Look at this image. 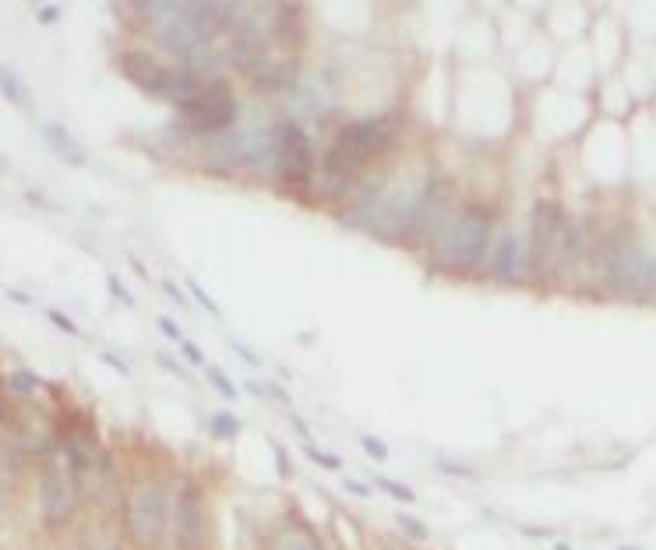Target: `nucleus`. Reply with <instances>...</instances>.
Returning <instances> with one entry per match:
<instances>
[{
    "instance_id": "1",
    "label": "nucleus",
    "mask_w": 656,
    "mask_h": 550,
    "mask_svg": "<svg viewBox=\"0 0 656 550\" xmlns=\"http://www.w3.org/2000/svg\"><path fill=\"white\" fill-rule=\"evenodd\" d=\"M395 138H399V120L392 114L363 116V120L343 124L335 131L332 145L325 148V159H322V176L328 180V187L339 191L350 202L353 184H360L374 163L385 159L388 152L395 148Z\"/></svg>"
},
{
    "instance_id": "2",
    "label": "nucleus",
    "mask_w": 656,
    "mask_h": 550,
    "mask_svg": "<svg viewBox=\"0 0 656 550\" xmlns=\"http://www.w3.org/2000/svg\"><path fill=\"white\" fill-rule=\"evenodd\" d=\"M494 226H498V212L491 205H455L445 219L431 230V255L448 272L470 275V272L483 268L487 258H491Z\"/></svg>"
},
{
    "instance_id": "3",
    "label": "nucleus",
    "mask_w": 656,
    "mask_h": 550,
    "mask_svg": "<svg viewBox=\"0 0 656 550\" xmlns=\"http://www.w3.org/2000/svg\"><path fill=\"white\" fill-rule=\"evenodd\" d=\"M138 18H145L152 39L170 50L177 64L191 67V71H205L212 67V39L198 29V22L191 18V7L180 0H149L134 7Z\"/></svg>"
},
{
    "instance_id": "4",
    "label": "nucleus",
    "mask_w": 656,
    "mask_h": 550,
    "mask_svg": "<svg viewBox=\"0 0 656 550\" xmlns=\"http://www.w3.org/2000/svg\"><path fill=\"white\" fill-rule=\"evenodd\" d=\"M120 75L152 99H163V103H174L180 106L184 99H191L198 88L205 85L198 71L184 67V64H170V60L155 57L149 50H124L117 57Z\"/></svg>"
},
{
    "instance_id": "5",
    "label": "nucleus",
    "mask_w": 656,
    "mask_h": 550,
    "mask_svg": "<svg viewBox=\"0 0 656 550\" xmlns=\"http://www.w3.org/2000/svg\"><path fill=\"white\" fill-rule=\"evenodd\" d=\"M600 279L628 300H650L656 293V255L635 236H614L600 251Z\"/></svg>"
},
{
    "instance_id": "6",
    "label": "nucleus",
    "mask_w": 656,
    "mask_h": 550,
    "mask_svg": "<svg viewBox=\"0 0 656 550\" xmlns=\"http://www.w3.org/2000/svg\"><path fill=\"white\" fill-rule=\"evenodd\" d=\"M39 519L50 529H60L75 519L78 501H82V480L75 465L67 463L60 441H43L39 445Z\"/></svg>"
},
{
    "instance_id": "7",
    "label": "nucleus",
    "mask_w": 656,
    "mask_h": 550,
    "mask_svg": "<svg viewBox=\"0 0 656 550\" xmlns=\"http://www.w3.org/2000/svg\"><path fill=\"white\" fill-rule=\"evenodd\" d=\"M124 525L131 544L142 550H159L170 540L174 525V497L163 480H142L134 484L124 501Z\"/></svg>"
},
{
    "instance_id": "8",
    "label": "nucleus",
    "mask_w": 656,
    "mask_h": 550,
    "mask_svg": "<svg viewBox=\"0 0 656 550\" xmlns=\"http://www.w3.org/2000/svg\"><path fill=\"white\" fill-rule=\"evenodd\" d=\"M177 116L180 124H184V131L205 135V138H219V135H226L237 124L240 99L226 78H209L191 99L180 103Z\"/></svg>"
},
{
    "instance_id": "9",
    "label": "nucleus",
    "mask_w": 656,
    "mask_h": 550,
    "mask_svg": "<svg viewBox=\"0 0 656 550\" xmlns=\"http://www.w3.org/2000/svg\"><path fill=\"white\" fill-rule=\"evenodd\" d=\"M272 176L283 191L290 195H307L318 180V163H314V145L307 131L297 120H279L275 124V152H272Z\"/></svg>"
},
{
    "instance_id": "10",
    "label": "nucleus",
    "mask_w": 656,
    "mask_h": 550,
    "mask_svg": "<svg viewBox=\"0 0 656 550\" xmlns=\"http://www.w3.org/2000/svg\"><path fill=\"white\" fill-rule=\"evenodd\" d=\"M174 550H205L209 547V505L198 484H184L174 501V525H170Z\"/></svg>"
},
{
    "instance_id": "11",
    "label": "nucleus",
    "mask_w": 656,
    "mask_h": 550,
    "mask_svg": "<svg viewBox=\"0 0 656 550\" xmlns=\"http://www.w3.org/2000/svg\"><path fill=\"white\" fill-rule=\"evenodd\" d=\"M533 268V251H530V236L508 230L494 240L491 258H487V275L502 286H522L526 275Z\"/></svg>"
},
{
    "instance_id": "12",
    "label": "nucleus",
    "mask_w": 656,
    "mask_h": 550,
    "mask_svg": "<svg viewBox=\"0 0 656 550\" xmlns=\"http://www.w3.org/2000/svg\"><path fill=\"white\" fill-rule=\"evenodd\" d=\"M262 550H325V547H322V540H318V533H314L311 525L286 522V525H279L269 540H265Z\"/></svg>"
},
{
    "instance_id": "13",
    "label": "nucleus",
    "mask_w": 656,
    "mask_h": 550,
    "mask_svg": "<svg viewBox=\"0 0 656 550\" xmlns=\"http://www.w3.org/2000/svg\"><path fill=\"white\" fill-rule=\"evenodd\" d=\"M43 135L50 138V148H54L57 155H64L67 163H75V166H82V163H85L82 148L75 145V138H71V135H67V131H64L60 124H46V127H43Z\"/></svg>"
},
{
    "instance_id": "14",
    "label": "nucleus",
    "mask_w": 656,
    "mask_h": 550,
    "mask_svg": "<svg viewBox=\"0 0 656 550\" xmlns=\"http://www.w3.org/2000/svg\"><path fill=\"white\" fill-rule=\"evenodd\" d=\"M209 435L219 437V441H234V437L240 435V420L234 416V413H226V409H219V413H212L209 416Z\"/></svg>"
},
{
    "instance_id": "15",
    "label": "nucleus",
    "mask_w": 656,
    "mask_h": 550,
    "mask_svg": "<svg viewBox=\"0 0 656 550\" xmlns=\"http://www.w3.org/2000/svg\"><path fill=\"white\" fill-rule=\"evenodd\" d=\"M205 377H209V385L226 399V403H237L240 399V392H237V385L230 381V375L219 367V364H205Z\"/></svg>"
},
{
    "instance_id": "16",
    "label": "nucleus",
    "mask_w": 656,
    "mask_h": 550,
    "mask_svg": "<svg viewBox=\"0 0 656 550\" xmlns=\"http://www.w3.org/2000/svg\"><path fill=\"white\" fill-rule=\"evenodd\" d=\"M0 92H4V99H7V103H15V106H29V95H25V88H22L18 75H15L11 67H0Z\"/></svg>"
},
{
    "instance_id": "17",
    "label": "nucleus",
    "mask_w": 656,
    "mask_h": 550,
    "mask_svg": "<svg viewBox=\"0 0 656 550\" xmlns=\"http://www.w3.org/2000/svg\"><path fill=\"white\" fill-rule=\"evenodd\" d=\"M7 388H11V395L29 399V395H35V392L43 388V377L32 375V371H11V377H7Z\"/></svg>"
},
{
    "instance_id": "18",
    "label": "nucleus",
    "mask_w": 656,
    "mask_h": 550,
    "mask_svg": "<svg viewBox=\"0 0 656 550\" xmlns=\"http://www.w3.org/2000/svg\"><path fill=\"white\" fill-rule=\"evenodd\" d=\"M378 487L392 494L395 501H403V505H413V501H417V494L410 491V487H403V484H395V480H388V476H382V480H378Z\"/></svg>"
},
{
    "instance_id": "19",
    "label": "nucleus",
    "mask_w": 656,
    "mask_h": 550,
    "mask_svg": "<svg viewBox=\"0 0 656 550\" xmlns=\"http://www.w3.org/2000/svg\"><path fill=\"white\" fill-rule=\"evenodd\" d=\"M187 290H191V296H194V300H198V304H202V307L209 311L212 318H219V315H223V311H219V304L212 300L209 293L202 290V283H194V279H187Z\"/></svg>"
},
{
    "instance_id": "20",
    "label": "nucleus",
    "mask_w": 656,
    "mask_h": 550,
    "mask_svg": "<svg viewBox=\"0 0 656 550\" xmlns=\"http://www.w3.org/2000/svg\"><path fill=\"white\" fill-rule=\"evenodd\" d=\"M360 448H363L371 459H378V463H385V459H388V445H385V441H378V437L360 435Z\"/></svg>"
},
{
    "instance_id": "21",
    "label": "nucleus",
    "mask_w": 656,
    "mask_h": 550,
    "mask_svg": "<svg viewBox=\"0 0 656 550\" xmlns=\"http://www.w3.org/2000/svg\"><path fill=\"white\" fill-rule=\"evenodd\" d=\"M395 519H399V525H403V529H406V533H410V536H413V540H427V525H423V522L410 519V515H406V512H399V515H395Z\"/></svg>"
},
{
    "instance_id": "22",
    "label": "nucleus",
    "mask_w": 656,
    "mask_h": 550,
    "mask_svg": "<svg viewBox=\"0 0 656 550\" xmlns=\"http://www.w3.org/2000/svg\"><path fill=\"white\" fill-rule=\"evenodd\" d=\"M180 353H184V356H187V360H191L194 367H205V353L194 346L191 339H180Z\"/></svg>"
},
{
    "instance_id": "23",
    "label": "nucleus",
    "mask_w": 656,
    "mask_h": 550,
    "mask_svg": "<svg viewBox=\"0 0 656 550\" xmlns=\"http://www.w3.org/2000/svg\"><path fill=\"white\" fill-rule=\"evenodd\" d=\"M307 459H311V463H318V465H325V469H339V459H335V455H325V452H318V448H311V445H307Z\"/></svg>"
},
{
    "instance_id": "24",
    "label": "nucleus",
    "mask_w": 656,
    "mask_h": 550,
    "mask_svg": "<svg viewBox=\"0 0 656 550\" xmlns=\"http://www.w3.org/2000/svg\"><path fill=\"white\" fill-rule=\"evenodd\" d=\"M163 293H166V296H170L177 307H184V311H187V296H184V290H180L174 279H163Z\"/></svg>"
},
{
    "instance_id": "25",
    "label": "nucleus",
    "mask_w": 656,
    "mask_h": 550,
    "mask_svg": "<svg viewBox=\"0 0 656 550\" xmlns=\"http://www.w3.org/2000/svg\"><path fill=\"white\" fill-rule=\"evenodd\" d=\"M438 469H445V473H452V476H466V480H473V469L470 465H459V463H448V459H438Z\"/></svg>"
},
{
    "instance_id": "26",
    "label": "nucleus",
    "mask_w": 656,
    "mask_h": 550,
    "mask_svg": "<svg viewBox=\"0 0 656 550\" xmlns=\"http://www.w3.org/2000/svg\"><path fill=\"white\" fill-rule=\"evenodd\" d=\"M46 315H50V321H54L57 328H64L67 335H78V325H75V321H71V318H64L60 311H46Z\"/></svg>"
},
{
    "instance_id": "27",
    "label": "nucleus",
    "mask_w": 656,
    "mask_h": 550,
    "mask_svg": "<svg viewBox=\"0 0 656 550\" xmlns=\"http://www.w3.org/2000/svg\"><path fill=\"white\" fill-rule=\"evenodd\" d=\"M110 293L117 296L120 304H127V307L134 304V296H131V293H127V290H124V286H120V279H117V275H110Z\"/></svg>"
},
{
    "instance_id": "28",
    "label": "nucleus",
    "mask_w": 656,
    "mask_h": 550,
    "mask_svg": "<svg viewBox=\"0 0 656 550\" xmlns=\"http://www.w3.org/2000/svg\"><path fill=\"white\" fill-rule=\"evenodd\" d=\"M159 328H163V332H166V335H170L177 346H180V339H187V335H184V332H180V328L170 318H159Z\"/></svg>"
},
{
    "instance_id": "29",
    "label": "nucleus",
    "mask_w": 656,
    "mask_h": 550,
    "mask_svg": "<svg viewBox=\"0 0 656 550\" xmlns=\"http://www.w3.org/2000/svg\"><path fill=\"white\" fill-rule=\"evenodd\" d=\"M230 349H234V353H237V356H244V360H247V364H254V367H258V364H262V360H258V353H251V349L244 346V343H237V339H234V343H230Z\"/></svg>"
},
{
    "instance_id": "30",
    "label": "nucleus",
    "mask_w": 656,
    "mask_h": 550,
    "mask_svg": "<svg viewBox=\"0 0 656 550\" xmlns=\"http://www.w3.org/2000/svg\"><path fill=\"white\" fill-rule=\"evenodd\" d=\"M35 18H39L43 25H54V22L60 18V7H39V11H35Z\"/></svg>"
},
{
    "instance_id": "31",
    "label": "nucleus",
    "mask_w": 656,
    "mask_h": 550,
    "mask_svg": "<svg viewBox=\"0 0 656 550\" xmlns=\"http://www.w3.org/2000/svg\"><path fill=\"white\" fill-rule=\"evenodd\" d=\"M159 364H163V367H166V371H174V375L177 377H184V381H187V371H184V367H180V364H174V360H170V356H166V353H159Z\"/></svg>"
},
{
    "instance_id": "32",
    "label": "nucleus",
    "mask_w": 656,
    "mask_h": 550,
    "mask_svg": "<svg viewBox=\"0 0 656 550\" xmlns=\"http://www.w3.org/2000/svg\"><path fill=\"white\" fill-rule=\"evenodd\" d=\"M346 491H353V494H367V487H363V484H353V480H346Z\"/></svg>"
}]
</instances>
